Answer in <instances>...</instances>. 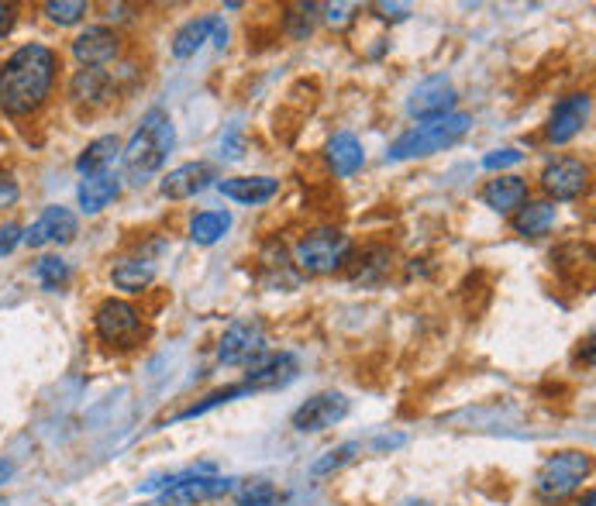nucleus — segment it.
Wrapping results in <instances>:
<instances>
[{
	"label": "nucleus",
	"mask_w": 596,
	"mask_h": 506,
	"mask_svg": "<svg viewBox=\"0 0 596 506\" xmlns=\"http://www.w3.org/2000/svg\"><path fill=\"white\" fill-rule=\"evenodd\" d=\"M121 138L118 135H104V138H94V142L87 145V149L80 152V159H76V169H80L83 176H104L107 166H111L114 159L121 155Z\"/></svg>",
	"instance_id": "22"
},
{
	"label": "nucleus",
	"mask_w": 596,
	"mask_h": 506,
	"mask_svg": "<svg viewBox=\"0 0 596 506\" xmlns=\"http://www.w3.org/2000/svg\"><path fill=\"white\" fill-rule=\"evenodd\" d=\"M156 279V262L152 259H121L111 269V283L125 293H142Z\"/></svg>",
	"instance_id": "24"
},
{
	"label": "nucleus",
	"mask_w": 596,
	"mask_h": 506,
	"mask_svg": "<svg viewBox=\"0 0 596 506\" xmlns=\"http://www.w3.org/2000/svg\"><path fill=\"white\" fill-rule=\"evenodd\" d=\"M593 503H596V493H593V489H590V493L583 496V503H579V506H593Z\"/></svg>",
	"instance_id": "37"
},
{
	"label": "nucleus",
	"mask_w": 596,
	"mask_h": 506,
	"mask_svg": "<svg viewBox=\"0 0 596 506\" xmlns=\"http://www.w3.org/2000/svg\"><path fill=\"white\" fill-rule=\"evenodd\" d=\"M14 21H18V11H14V4H0V38L11 35Z\"/></svg>",
	"instance_id": "35"
},
{
	"label": "nucleus",
	"mask_w": 596,
	"mask_h": 506,
	"mask_svg": "<svg viewBox=\"0 0 596 506\" xmlns=\"http://www.w3.org/2000/svg\"><path fill=\"white\" fill-rule=\"evenodd\" d=\"M472 128V118L462 111H452L438 121H424L417 128L404 131L397 142L390 145V159H424V155H435L448 145H455L459 138H466V131Z\"/></svg>",
	"instance_id": "3"
},
{
	"label": "nucleus",
	"mask_w": 596,
	"mask_h": 506,
	"mask_svg": "<svg viewBox=\"0 0 596 506\" xmlns=\"http://www.w3.org/2000/svg\"><path fill=\"white\" fill-rule=\"evenodd\" d=\"M76 238V214L69 207H45L42 217L32 224V228L25 231V245L28 248H45L52 245V241H59V245H66V241Z\"/></svg>",
	"instance_id": "14"
},
{
	"label": "nucleus",
	"mask_w": 596,
	"mask_h": 506,
	"mask_svg": "<svg viewBox=\"0 0 596 506\" xmlns=\"http://www.w3.org/2000/svg\"><path fill=\"white\" fill-rule=\"evenodd\" d=\"M121 193V179L104 173V176H87L80 183V190H76V200H80V210L83 214H100L107 204H114Z\"/></svg>",
	"instance_id": "19"
},
{
	"label": "nucleus",
	"mask_w": 596,
	"mask_h": 506,
	"mask_svg": "<svg viewBox=\"0 0 596 506\" xmlns=\"http://www.w3.org/2000/svg\"><path fill=\"white\" fill-rule=\"evenodd\" d=\"M345 417H348V400L342 393H317L293 414V427H297L300 434H317V431L335 427L338 420Z\"/></svg>",
	"instance_id": "11"
},
{
	"label": "nucleus",
	"mask_w": 596,
	"mask_h": 506,
	"mask_svg": "<svg viewBox=\"0 0 596 506\" xmlns=\"http://www.w3.org/2000/svg\"><path fill=\"white\" fill-rule=\"evenodd\" d=\"M231 231V214L228 210H204L190 221V241L197 245H214Z\"/></svg>",
	"instance_id": "25"
},
{
	"label": "nucleus",
	"mask_w": 596,
	"mask_h": 506,
	"mask_svg": "<svg viewBox=\"0 0 596 506\" xmlns=\"http://www.w3.org/2000/svg\"><path fill=\"white\" fill-rule=\"evenodd\" d=\"M541 186L548 197L555 200H576L590 186V166L583 159H555L552 166H545L541 173Z\"/></svg>",
	"instance_id": "10"
},
{
	"label": "nucleus",
	"mask_w": 596,
	"mask_h": 506,
	"mask_svg": "<svg viewBox=\"0 0 596 506\" xmlns=\"http://www.w3.org/2000/svg\"><path fill=\"white\" fill-rule=\"evenodd\" d=\"M249 393V386H228V389H221V393H211L204 403H197V407H190V410H183L180 420H190V417H200V414H207L211 407H221V403H228V400H238V396H245Z\"/></svg>",
	"instance_id": "30"
},
{
	"label": "nucleus",
	"mask_w": 596,
	"mask_h": 506,
	"mask_svg": "<svg viewBox=\"0 0 596 506\" xmlns=\"http://www.w3.org/2000/svg\"><path fill=\"white\" fill-rule=\"evenodd\" d=\"M555 224V207L548 200H528L524 207H517L514 214V231L524 238H538L545 231H552Z\"/></svg>",
	"instance_id": "23"
},
{
	"label": "nucleus",
	"mask_w": 596,
	"mask_h": 506,
	"mask_svg": "<svg viewBox=\"0 0 596 506\" xmlns=\"http://www.w3.org/2000/svg\"><path fill=\"white\" fill-rule=\"evenodd\" d=\"M586 476H590V455L586 451H559L538 469L534 493L545 503H559L569 493H576Z\"/></svg>",
	"instance_id": "5"
},
{
	"label": "nucleus",
	"mask_w": 596,
	"mask_h": 506,
	"mask_svg": "<svg viewBox=\"0 0 596 506\" xmlns=\"http://www.w3.org/2000/svg\"><path fill=\"white\" fill-rule=\"evenodd\" d=\"M11 476H14V465L11 462H0V486H4V482L11 479Z\"/></svg>",
	"instance_id": "36"
},
{
	"label": "nucleus",
	"mask_w": 596,
	"mask_h": 506,
	"mask_svg": "<svg viewBox=\"0 0 596 506\" xmlns=\"http://www.w3.org/2000/svg\"><path fill=\"white\" fill-rule=\"evenodd\" d=\"M114 83L104 69H76V76L69 80V97L76 104H104L111 97Z\"/></svg>",
	"instance_id": "21"
},
{
	"label": "nucleus",
	"mask_w": 596,
	"mask_h": 506,
	"mask_svg": "<svg viewBox=\"0 0 596 506\" xmlns=\"http://www.w3.org/2000/svg\"><path fill=\"white\" fill-rule=\"evenodd\" d=\"M266 352V331L255 317H242V321H231L224 331L218 358L224 365H249L255 355Z\"/></svg>",
	"instance_id": "6"
},
{
	"label": "nucleus",
	"mask_w": 596,
	"mask_h": 506,
	"mask_svg": "<svg viewBox=\"0 0 596 506\" xmlns=\"http://www.w3.org/2000/svg\"><path fill=\"white\" fill-rule=\"evenodd\" d=\"M0 506H7V503H4V500H0Z\"/></svg>",
	"instance_id": "39"
},
{
	"label": "nucleus",
	"mask_w": 596,
	"mask_h": 506,
	"mask_svg": "<svg viewBox=\"0 0 596 506\" xmlns=\"http://www.w3.org/2000/svg\"><path fill=\"white\" fill-rule=\"evenodd\" d=\"M249 389H280L297 379V358L286 352H259L249 365Z\"/></svg>",
	"instance_id": "13"
},
{
	"label": "nucleus",
	"mask_w": 596,
	"mask_h": 506,
	"mask_svg": "<svg viewBox=\"0 0 596 506\" xmlns=\"http://www.w3.org/2000/svg\"><path fill=\"white\" fill-rule=\"evenodd\" d=\"M59 56L42 42H28L0 66V111L7 118H28L45 104L56 83Z\"/></svg>",
	"instance_id": "1"
},
{
	"label": "nucleus",
	"mask_w": 596,
	"mask_h": 506,
	"mask_svg": "<svg viewBox=\"0 0 596 506\" xmlns=\"http://www.w3.org/2000/svg\"><path fill=\"white\" fill-rule=\"evenodd\" d=\"M218 190L224 193L228 200H235V204H266V200H273L276 193H280V179L273 176H228V179H218Z\"/></svg>",
	"instance_id": "16"
},
{
	"label": "nucleus",
	"mask_w": 596,
	"mask_h": 506,
	"mask_svg": "<svg viewBox=\"0 0 596 506\" xmlns=\"http://www.w3.org/2000/svg\"><path fill=\"white\" fill-rule=\"evenodd\" d=\"M521 159H524V152H517V149H497V152L486 155L483 166L486 169H507V166H517Z\"/></svg>",
	"instance_id": "31"
},
{
	"label": "nucleus",
	"mask_w": 596,
	"mask_h": 506,
	"mask_svg": "<svg viewBox=\"0 0 596 506\" xmlns=\"http://www.w3.org/2000/svg\"><path fill=\"white\" fill-rule=\"evenodd\" d=\"M235 496H238V503H242V506H273L276 500H280L276 486H273V482H266V479L245 482V486L238 489Z\"/></svg>",
	"instance_id": "28"
},
{
	"label": "nucleus",
	"mask_w": 596,
	"mask_h": 506,
	"mask_svg": "<svg viewBox=\"0 0 596 506\" xmlns=\"http://www.w3.org/2000/svg\"><path fill=\"white\" fill-rule=\"evenodd\" d=\"M18 193H21L18 190V179L0 169V207H11L14 200H18Z\"/></svg>",
	"instance_id": "33"
},
{
	"label": "nucleus",
	"mask_w": 596,
	"mask_h": 506,
	"mask_svg": "<svg viewBox=\"0 0 596 506\" xmlns=\"http://www.w3.org/2000/svg\"><path fill=\"white\" fill-rule=\"evenodd\" d=\"M352 255V238L338 228H317L293 245V262L311 276H328L342 269Z\"/></svg>",
	"instance_id": "4"
},
{
	"label": "nucleus",
	"mask_w": 596,
	"mask_h": 506,
	"mask_svg": "<svg viewBox=\"0 0 596 506\" xmlns=\"http://www.w3.org/2000/svg\"><path fill=\"white\" fill-rule=\"evenodd\" d=\"M362 162H366V152H362V142L355 135L342 131V135H335L328 142V166H331V173H335V176L345 179V176L359 173Z\"/></svg>",
	"instance_id": "20"
},
{
	"label": "nucleus",
	"mask_w": 596,
	"mask_h": 506,
	"mask_svg": "<svg viewBox=\"0 0 596 506\" xmlns=\"http://www.w3.org/2000/svg\"><path fill=\"white\" fill-rule=\"evenodd\" d=\"M479 200L493 214H514L517 207L528 204V179L521 176H497L479 190Z\"/></svg>",
	"instance_id": "17"
},
{
	"label": "nucleus",
	"mask_w": 596,
	"mask_h": 506,
	"mask_svg": "<svg viewBox=\"0 0 596 506\" xmlns=\"http://www.w3.org/2000/svg\"><path fill=\"white\" fill-rule=\"evenodd\" d=\"M94 324H97V334L107 341V345H125V348L138 338V331H142V317H138V310L131 307L128 300H114V297L97 307Z\"/></svg>",
	"instance_id": "7"
},
{
	"label": "nucleus",
	"mask_w": 596,
	"mask_h": 506,
	"mask_svg": "<svg viewBox=\"0 0 596 506\" xmlns=\"http://www.w3.org/2000/svg\"><path fill=\"white\" fill-rule=\"evenodd\" d=\"M376 11H379V18H386V21H404L410 14V7L407 4H376Z\"/></svg>",
	"instance_id": "34"
},
{
	"label": "nucleus",
	"mask_w": 596,
	"mask_h": 506,
	"mask_svg": "<svg viewBox=\"0 0 596 506\" xmlns=\"http://www.w3.org/2000/svg\"><path fill=\"white\" fill-rule=\"evenodd\" d=\"M21 238H25V231H21L18 224H14V221L0 224V255H11L14 248L21 245Z\"/></svg>",
	"instance_id": "32"
},
{
	"label": "nucleus",
	"mask_w": 596,
	"mask_h": 506,
	"mask_svg": "<svg viewBox=\"0 0 596 506\" xmlns=\"http://www.w3.org/2000/svg\"><path fill=\"white\" fill-rule=\"evenodd\" d=\"M45 14H49L52 25H76V21L87 14V4L83 0H49L45 4Z\"/></svg>",
	"instance_id": "29"
},
{
	"label": "nucleus",
	"mask_w": 596,
	"mask_h": 506,
	"mask_svg": "<svg viewBox=\"0 0 596 506\" xmlns=\"http://www.w3.org/2000/svg\"><path fill=\"white\" fill-rule=\"evenodd\" d=\"M455 87H452V80L448 76H428L424 83H417L414 93H410V100H407V111H410V118H417V121H438V118H445V114H452V107H455Z\"/></svg>",
	"instance_id": "8"
},
{
	"label": "nucleus",
	"mask_w": 596,
	"mask_h": 506,
	"mask_svg": "<svg viewBox=\"0 0 596 506\" xmlns=\"http://www.w3.org/2000/svg\"><path fill=\"white\" fill-rule=\"evenodd\" d=\"M218 28H221L218 14H204V18L187 21V25L173 35V56L176 59L197 56V49H204V42H214V31H218Z\"/></svg>",
	"instance_id": "18"
},
{
	"label": "nucleus",
	"mask_w": 596,
	"mask_h": 506,
	"mask_svg": "<svg viewBox=\"0 0 596 506\" xmlns=\"http://www.w3.org/2000/svg\"><path fill=\"white\" fill-rule=\"evenodd\" d=\"M35 276L45 290H63V286L69 283V266L59 259V255H45V259H38Z\"/></svg>",
	"instance_id": "26"
},
{
	"label": "nucleus",
	"mask_w": 596,
	"mask_h": 506,
	"mask_svg": "<svg viewBox=\"0 0 596 506\" xmlns=\"http://www.w3.org/2000/svg\"><path fill=\"white\" fill-rule=\"evenodd\" d=\"M359 445L355 441H348V445H342V448H335V451H328L324 458H317V462L311 465V476L314 479H321V476H331V472H338V469H345L348 462H352L355 455H359Z\"/></svg>",
	"instance_id": "27"
},
{
	"label": "nucleus",
	"mask_w": 596,
	"mask_h": 506,
	"mask_svg": "<svg viewBox=\"0 0 596 506\" xmlns=\"http://www.w3.org/2000/svg\"><path fill=\"white\" fill-rule=\"evenodd\" d=\"M121 38L104 25H90L73 38V56L83 62V69H100L111 59H118Z\"/></svg>",
	"instance_id": "12"
},
{
	"label": "nucleus",
	"mask_w": 596,
	"mask_h": 506,
	"mask_svg": "<svg viewBox=\"0 0 596 506\" xmlns=\"http://www.w3.org/2000/svg\"><path fill=\"white\" fill-rule=\"evenodd\" d=\"M400 506H428L424 500H407V503H400Z\"/></svg>",
	"instance_id": "38"
},
{
	"label": "nucleus",
	"mask_w": 596,
	"mask_h": 506,
	"mask_svg": "<svg viewBox=\"0 0 596 506\" xmlns=\"http://www.w3.org/2000/svg\"><path fill=\"white\" fill-rule=\"evenodd\" d=\"M218 179L214 173V166H207V162H187V166H176L169 176H162V197L169 200H190L197 197V193H204L207 186Z\"/></svg>",
	"instance_id": "15"
},
{
	"label": "nucleus",
	"mask_w": 596,
	"mask_h": 506,
	"mask_svg": "<svg viewBox=\"0 0 596 506\" xmlns=\"http://www.w3.org/2000/svg\"><path fill=\"white\" fill-rule=\"evenodd\" d=\"M593 111V97L590 93H569L559 104L552 107V118H548V142L565 145L586 128Z\"/></svg>",
	"instance_id": "9"
},
{
	"label": "nucleus",
	"mask_w": 596,
	"mask_h": 506,
	"mask_svg": "<svg viewBox=\"0 0 596 506\" xmlns=\"http://www.w3.org/2000/svg\"><path fill=\"white\" fill-rule=\"evenodd\" d=\"M173 145H176L173 118H169L162 107H152V111L142 118V124L135 128L131 142L125 145V149H121V159H125V173L135 179V183H142L145 176L159 173L162 162H166L169 152H173Z\"/></svg>",
	"instance_id": "2"
}]
</instances>
